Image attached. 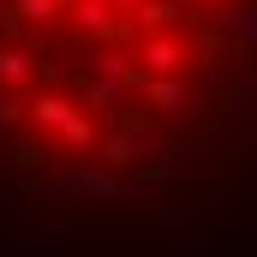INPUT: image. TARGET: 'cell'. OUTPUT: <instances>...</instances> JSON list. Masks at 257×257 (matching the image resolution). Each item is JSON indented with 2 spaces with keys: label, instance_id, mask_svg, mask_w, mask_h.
Returning a JSON list of instances; mask_svg holds the SVG:
<instances>
[{
  "label": "cell",
  "instance_id": "7",
  "mask_svg": "<svg viewBox=\"0 0 257 257\" xmlns=\"http://www.w3.org/2000/svg\"><path fill=\"white\" fill-rule=\"evenodd\" d=\"M168 18H174L168 0H144V24H168Z\"/></svg>",
  "mask_w": 257,
  "mask_h": 257
},
{
  "label": "cell",
  "instance_id": "2",
  "mask_svg": "<svg viewBox=\"0 0 257 257\" xmlns=\"http://www.w3.org/2000/svg\"><path fill=\"white\" fill-rule=\"evenodd\" d=\"M174 66H180V42H174V36H156V42L144 48V78H168Z\"/></svg>",
  "mask_w": 257,
  "mask_h": 257
},
{
  "label": "cell",
  "instance_id": "1",
  "mask_svg": "<svg viewBox=\"0 0 257 257\" xmlns=\"http://www.w3.org/2000/svg\"><path fill=\"white\" fill-rule=\"evenodd\" d=\"M30 120H36L42 132H60L72 150H84V144H90V120H84V114H78V102H66V96H36V102H30Z\"/></svg>",
  "mask_w": 257,
  "mask_h": 257
},
{
  "label": "cell",
  "instance_id": "6",
  "mask_svg": "<svg viewBox=\"0 0 257 257\" xmlns=\"http://www.w3.org/2000/svg\"><path fill=\"white\" fill-rule=\"evenodd\" d=\"M78 24L84 30H108V0H84L78 6Z\"/></svg>",
  "mask_w": 257,
  "mask_h": 257
},
{
  "label": "cell",
  "instance_id": "5",
  "mask_svg": "<svg viewBox=\"0 0 257 257\" xmlns=\"http://www.w3.org/2000/svg\"><path fill=\"white\" fill-rule=\"evenodd\" d=\"M18 6V18H30V24H48L54 12H60V0H12Z\"/></svg>",
  "mask_w": 257,
  "mask_h": 257
},
{
  "label": "cell",
  "instance_id": "4",
  "mask_svg": "<svg viewBox=\"0 0 257 257\" xmlns=\"http://www.w3.org/2000/svg\"><path fill=\"white\" fill-rule=\"evenodd\" d=\"M180 96H186V90H180L174 78H150V102H156V114H174Z\"/></svg>",
  "mask_w": 257,
  "mask_h": 257
},
{
  "label": "cell",
  "instance_id": "3",
  "mask_svg": "<svg viewBox=\"0 0 257 257\" xmlns=\"http://www.w3.org/2000/svg\"><path fill=\"white\" fill-rule=\"evenodd\" d=\"M0 84H30V54L0 48Z\"/></svg>",
  "mask_w": 257,
  "mask_h": 257
}]
</instances>
